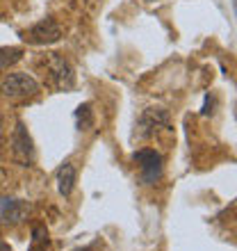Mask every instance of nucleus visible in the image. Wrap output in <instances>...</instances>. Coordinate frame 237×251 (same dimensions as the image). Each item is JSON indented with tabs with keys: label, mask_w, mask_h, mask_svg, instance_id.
Returning <instances> with one entry per match:
<instances>
[{
	"label": "nucleus",
	"mask_w": 237,
	"mask_h": 251,
	"mask_svg": "<svg viewBox=\"0 0 237 251\" xmlns=\"http://www.w3.org/2000/svg\"><path fill=\"white\" fill-rule=\"evenodd\" d=\"M132 160L139 165L142 169V183L144 185H155L162 178V155L153 149H139L132 153Z\"/></svg>",
	"instance_id": "nucleus-1"
},
{
	"label": "nucleus",
	"mask_w": 237,
	"mask_h": 251,
	"mask_svg": "<svg viewBox=\"0 0 237 251\" xmlns=\"http://www.w3.org/2000/svg\"><path fill=\"white\" fill-rule=\"evenodd\" d=\"M0 92L7 99H27L39 92V82L27 73H12L0 82Z\"/></svg>",
	"instance_id": "nucleus-2"
},
{
	"label": "nucleus",
	"mask_w": 237,
	"mask_h": 251,
	"mask_svg": "<svg viewBox=\"0 0 237 251\" xmlns=\"http://www.w3.org/2000/svg\"><path fill=\"white\" fill-rule=\"evenodd\" d=\"M46 66L50 71V78H53V85L62 92H69L75 87V73H73V66L57 53L46 55Z\"/></svg>",
	"instance_id": "nucleus-3"
},
{
	"label": "nucleus",
	"mask_w": 237,
	"mask_h": 251,
	"mask_svg": "<svg viewBox=\"0 0 237 251\" xmlns=\"http://www.w3.org/2000/svg\"><path fill=\"white\" fill-rule=\"evenodd\" d=\"M12 153L21 165L30 167L34 162V142H32V137H30V132H27V128H25L23 121H16V128H14Z\"/></svg>",
	"instance_id": "nucleus-4"
},
{
	"label": "nucleus",
	"mask_w": 237,
	"mask_h": 251,
	"mask_svg": "<svg viewBox=\"0 0 237 251\" xmlns=\"http://www.w3.org/2000/svg\"><path fill=\"white\" fill-rule=\"evenodd\" d=\"M160 128H169V112L165 107H148L137 121V137H153Z\"/></svg>",
	"instance_id": "nucleus-5"
},
{
	"label": "nucleus",
	"mask_w": 237,
	"mask_h": 251,
	"mask_svg": "<svg viewBox=\"0 0 237 251\" xmlns=\"http://www.w3.org/2000/svg\"><path fill=\"white\" fill-rule=\"evenodd\" d=\"M25 39L30 44H37V46H48V44H55V41L62 39V27L53 19H44L37 25L30 27Z\"/></svg>",
	"instance_id": "nucleus-6"
},
{
	"label": "nucleus",
	"mask_w": 237,
	"mask_h": 251,
	"mask_svg": "<svg viewBox=\"0 0 237 251\" xmlns=\"http://www.w3.org/2000/svg\"><path fill=\"white\" fill-rule=\"evenodd\" d=\"M30 215V203L23 199H0V219L5 224H23Z\"/></svg>",
	"instance_id": "nucleus-7"
},
{
	"label": "nucleus",
	"mask_w": 237,
	"mask_h": 251,
	"mask_svg": "<svg viewBox=\"0 0 237 251\" xmlns=\"http://www.w3.org/2000/svg\"><path fill=\"white\" fill-rule=\"evenodd\" d=\"M75 167L71 165V162H64V165L57 169V176H55V180H57V192L62 194V197H71L73 187H75Z\"/></svg>",
	"instance_id": "nucleus-8"
},
{
	"label": "nucleus",
	"mask_w": 237,
	"mask_h": 251,
	"mask_svg": "<svg viewBox=\"0 0 237 251\" xmlns=\"http://www.w3.org/2000/svg\"><path fill=\"white\" fill-rule=\"evenodd\" d=\"M21 55H23V50L16 46H7V48H0V73L7 71L9 66H14L16 62L21 60Z\"/></svg>",
	"instance_id": "nucleus-9"
},
{
	"label": "nucleus",
	"mask_w": 237,
	"mask_h": 251,
	"mask_svg": "<svg viewBox=\"0 0 237 251\" xmlns=\"http://www.w3.org/2000/svg\"><path fill=\"white\" fill-rule=\"evenodd\" d=\"M75 121H78V130H89L94 126V110L89 103H82L75 110Z\"/></svg>",
	"instance_id": "nucleus-10"
},
{
	"label": "nucleus",
	"mask_w": 237,
	"mask_h": 251,
	"mask_svg": "<svg viewBox=\"0 0 237 251\" xmlns=\"http://www.w3.org/2000/svg\"><path fill=\"white\" fill-rule=\"evenodd\" d=\"M48 249V233L46 226H34L32 228V245H30V251H46Z\"/></svg>",
	"instance_id": "nucleus-11"
},
{
	"label": "nucleus",
	"mask_w": 237,
	"mask_h": 251,
	"mask_svg": "<svg viewBox=\"0 0 237 251\" xmlns=\"http://www.w3.org/2000/svg\"><path fill=\"white\" fill-rule=\"evenodd\" d=\"M212 105H214V99H212L210 94L205 96V103H203V110H201V114H210L212 112Z\"/></svg>",
	"instance_id": "nucleus-12"
},
{
	"label": "nucleus",
	"mask_w": 237,
	"mask_h": 251,
	"mask_svg": "<svg viewBox=\"0 0 237 251\" xmlns=\"http://www.w3.org/2000/svg\"><path fill=\"white\" fill-rule=\"evenodd\" d=\"M0 251H12V247L7 245V242H2V240H0Z\"/></svg>",
	"instance_id": "nucleus-13"
},
{
	"label": "nucleus",
	"mask_w": 237,
	"mask_h": 251,
	"mask_svg": "<svg viewBox=\"0 0 237 251\" xmlns=\"http://www.w3.org/2000/svg\"><path fill=\"white\" fill-rule=\"evenodd\" d=\"M75 251H94V249H89V247H85V249H75Z\"/></svg>",
	"instance_id": "nucleus-14"
},
{
	"label": "nucleus",
	"mask_w": 237,
	"mask_h": 251,
	"mask_svg": "<svg viewBox=\"0 0 237 251\" xmlns=\"http://www.w3.org/2000/svg\"><path fill=\"white\" fill-rule=\"evenodd\" d=\"M0 130H2V117H0Z\"/></svg>",
	"instance_id": "nucleus-15"
}]
</instances>
